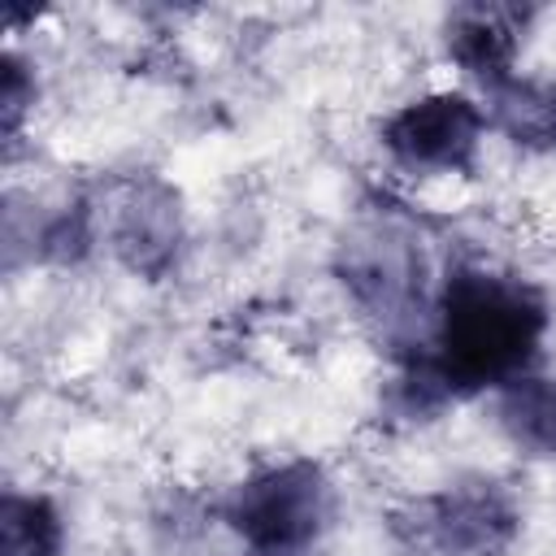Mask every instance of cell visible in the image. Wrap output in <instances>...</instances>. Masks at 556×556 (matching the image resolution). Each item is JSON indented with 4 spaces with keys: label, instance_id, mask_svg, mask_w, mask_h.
I'll use <instances>...</instances> for the list:
<instances>
[{
    "label": "cell",
    "instance_id": "cell-8",
    "mask_svg": "<svg viewBox=\"0 0 556 556\" xmlns=\"http://www.w3.org/2000/svg\"><path fill=\"white\" fill-rule=\"evenodd\" d=\"M500 426L530 456L556 460V378L526 374L500 391Z\"/></svg>",
    "mask_w": 556,
    "mask_h": 556
},
{
    "label": "cell",
    "instance_id": "cell-7",
    "mask_svg": "<svg viewBox=\"0 0 556 556\" xmlns=\"http://www.w3.org/2000/svg\"><path fill=\"white\" fill-rule=\"evenodd\" d=\"M486 96H491L486 126L504 130L517 148H534V152L556 148V83H534L513 74L504 87Z\"/></svg>",
    "mask_w": 556,
    "mask_h": 556
},
{
    "label": "cell",
    "instance_id": "cell-4",
    "mask_svg": "<svg viewBox=\"0 0 556 556\" xmlns=\"http://www.w3.org/2000/svg\"><path fill=\"white\" fill-rule=\"evenodd\" d=\"M486 113L465 91H430L382 122V148L408 169L473 174Z\"/></svg>",
    "mask_w": 556,
    "mask_h": 556
},
{
    "label": "cell",
    "instance_id": "cell-9",
    "mask_svg": "<svg viewBox=\"0 0 556 556\" xmlns=\"http://www.w3.org/2000/svg\"><path fill=\"white\" fill-rule=\"evenodd\" d=\"M65 521L48 495L4 491L0 500V556H61Z\"/></svg>",
    "mask_w": 556,
    "mask_h": 556
},
{
    "label": "cell",
    "instance_id": "cell-1",
    "mask_svg": "<svg viewBox=\"0 0 556 556\" xmlns=\"http://www.w3.org/2000/svg\"><path fill=\"white\" fill-rule=\"evenodd\" d=\"M547 334V300L517 274L456 265L434 304V343L413 356L400 391L408 413H434L447 400L526 378Z\"/></svg>",
    "mask_w": 556,
    "mask_h": 556
},
{
    "label": "cell",
    "instance_id": "cell-2",
    "mask_svg": "<svg viewBox=\"0 0 556 556\" xmlns=\"http://www.w3.org/2000/svg\"><path fill=\"white\" fill-rule=\"evenodd\" d=\"M226 526L261 556H287L308 547L334 517V486L321 465L287 460L243 478L226 504Z\"/></svg>",
    "mask_w": 556,
    "mask_h": 556
},
{
    "label": "cell",
    "instance_id": "cell-6",
    "mask_svg": "<svg viewBox=\"0 0 556 556\" xmlns=\"http://www.w3.org/2000/svg\"><path fill=\"white\" fill-rule=\"evenodd\" d=\"M178 235H182V217H178V195L156 182H130V191L122 195L117 208V226H113V248L117 256L135 269V274H165L174 252H178Z\"/></svg>",
    "mask_w": 556,
    "mask_h": 556
},
{
    "label": "cell",
    "instance_id": "cell-5",
    "mask_svg": "<svg viewBox=\"0 0 556 556\" xmlns=\"http://www.w3.org/2000/svg\"><path fill=\"white\" fill-rule=\"evenodd\" d=\"M526 4H504V0H478V4H456L443 26L447 56L478 78L486 91L504 87L513 78V61L521 48V35L530 26Z\"/></svg>",
    "mask_w": 556,
    "mask_h": 556
},
{
    "label": "cell",
    "instance_id": "cell-3",
    "mask_svg": "<svg viewBox=\"0 0 556 556\" xmlns=\"http://www.w3.org/2000/svg\"><path fill=\"white\" fill-rule=\"evenodd\" d=\"M387 530L408 556H500L513 547L521 517L495 482H456L391 508Z\"/></svg>",
    "mask_w": 556,
    "mask_h": 556
},
{
    "label": "cell",
    "instance_id": "cell-10",
    "mask_svg": "<svg viewBox=\"0 0 556 556\" xmlns=\"http://www.w3.org/2000/svg\"><path fill=\"white\" fill-rule=\"evenodd\" d=\"M35 104V78L26 70V61L17 52H4L0 56V126L4 135H13L26 117V109Z\"/></svg>",
    "mask_w": 556,
    "mask_h": 556
}]
</instances>
